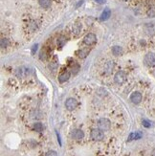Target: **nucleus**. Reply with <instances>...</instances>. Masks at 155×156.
Returning <instances> with one entry per match:
<instances>
[{
    "label": "nucleus",
    "instance_id": "nucleus-16",
    "mask_svg": "<svg viewBox=\"0 0 155 156\" xmlns=\"http://www.w3.org/2000/svg\"><path fill=\"white\" fill-rule=\"evenodd\" d=\"M142 137V134L140 132H135V133H131V134L129 135V138H128V141H131V140H136V139H140V138Z\"/></svg>",
    "mask_w": 155,
    "mask_h": 156
},
{
    "label": "nucleus",
    "instance_id": "nucleus-11",
    "mask_svg": "<svg viewBox=\"0 0 155 156\" xmlns=\"http://www.w3.org/2000/svg\"><path fill=\"white\" fill-rule=\"evenodd\" d=\"M88 55H89V49L84 48V49H81L78 51V56L79 58H85Z\"/></svg>",
    "mask_w": 155,
    "mask_h": 156
},
{
    "label": "nucleus",
    "instance_id": "nucleus-12",
    "mask_svg": "<svg viewBox=\"0 0 155 156\" xmlns=\"http://www.w3.org/2000/svg\"><path fill=\"white\" fill-rule=\"evenodd\" d=\"M111 16V12L108 10V9H106V10H104V11L103 12V13H102V16H101V20H107L109 17H110Z\"/></svg>",
    "mask_w": 155,
    "mask_h": 156
},
{
    "label": "nucleus",
    "instance_id": "nucleus-3",
    "mask_svg": "<svg viewBox=\"0 0 155 156\" xmlns=\"http://www.w3.org/2000/svg\"><path fill=\"white\" fill-rule=\"evenodd\" d=\"M97 42V37H96V34H93V33H89V34H87L83 38V43L85 45H93L95 43Z\"/></svg>",
    "mask_w": 155,
    "mask_h": 156
},
{
    "label": "nucleus",
    "instance_id": "nucleus-27",
    "mask_svg": "<svg viewBox=\"0 0 155 156\" xmlns=\"http://www.w3.org/2000/svg\"><path fill=\"white\" fill-rule=\"evenodd\" d=\"M151 155H152V156H155V148L152 150V153H151Z\"/></svg>",
    "mask_w": 155,
    "mask_h": 156
},
{
    "label": "nucleus",
    "instance_id": "nucleus-7",
    "mask_svg": "<svg viewBox=\"0 0 155 156\" xmlns=\"http://www.w3.org/2000/svg\"><path fill=\"white\" fill-rule=\"evenodd\" d=\"M142 99H143L142 94L140 92H138V91L133 92L131 94V96H130V100H131L132 103H135V104H139V103L142 102Z\"/></svg>",
    "mask_w": 155,
    "mask_h": 156
},
{
    "label": "nucleus",
    "instance_id": "nucleus-2",
    "mask_svg": "<svg viewBox=\"0 0 155 156\" xmlns=\"http://www.w3.org/2000/svg\"><path fill=\"white\" fill-rule=\"evenodd\" d=\"M104 137L103 131L100 128H94L91 131V138L95 141H102Z\"/></svg>",
    "mask_w": 155,
    "mask_h": 156
},
{
    "label": "nucleus",
    "instance_id": "nucleus-4",
    "mask_svg": "<svg viewBox=\"0 0 155 156\" xmlns=\"http://www.w3.org/2000/svg\"><path fill=\"white\" fill-rule=\"evenodd\" d=\"M126 73L124 71H119L116 73L115 77H114V82L117 83V84H123L124 82H126Z\"/></svg>",
    "mask_w": 155,
    "mask_h": 156
},
{
    "label": "nucleus",
    "instance_id": "nucleus-19",
    "mask_svg": "<svg viewBox=\"0 0 155 156\" xmlns=\"http://www.w3.org/2000/svg\"><path fill=\"white\" fill-rule=\"evenodd\" d=\"M8 45H9V40L7 39V38H2V39H1V48H2V49L6 48Z\"/></svg>",
    "mask_w": 155,
    "mask_h": 156
},
{
    "label": "nucleus",
    "instance_id": "nucleus-14",
    "mask_svg": "<svg viewBox=\"0 0 155 156\" xmlns=\"http://www.w3.org/2000/svg\"><path fill=\"white\" fill-rule=\"evenodd\" d=\"M38 3L39 5L41 6L42 8L44 9H48L51 6V0H38Z\"/></svg>",
    "mask_w": 155,
    "mask_h": 156
},
{
    "label": "nucleus",
    "instance_id": "nucleus-21",
    "mask_svg": "<svg viewBox=\"0 0 155 156\" xmlns=\"http://www.w3.org/2000/svg\"><path fill=\"white\" fill-rule=\"evenodd\" d=\"M29 27L31 28L32 31H34V30L37 29V23H36L34 21H31V23L29 24Z\"/></svg>",
    "mask_w": 155,
    "mask_h": 156
},
{
    "label": "nucleus",
    "instance_id": "nucleus-15",
    "mask_svg": "<svg viewBox=\"0 0 155 156\" xmlns=\"http://www.w3.org/2000/svg\"><path fill=\"white\" fill-rule=\"evenodd\" d=\"M81 31H82V25L79 23L75 24L73 26V34H75V36H78V34L81 33Z\"/></svg>",
    "mask_w": 155,
    "mask_h": 156
},
{
    "label": "nucleus",
    "instance_id": "nucleus-22",
    "mask_svg": "<svg viewBox=\"0 0 155 156\" xmlns=\"http://www.w3.org/2000/svg\"><path fill=\"white\" fill-rule=\"evenodd\" d=\"M79 66L78 65V64H76V66H72V73H73L74 75H76L77 73H78V71H79Z\"/></svg>",
    "mask_w": 155,
    "mask_h": 156
},
{
    "label": "nucleus",
    "instance_id": "nucleus-24",
    "mask_svg": "<svg viewBox=\"0 0 155 156\" xmlns=\"http://www.w3.org/2000/svg\"><path fill=\"white\" fill-rule=\"evenodd\" d=\"M143 125L145 127H150V124L147 122V120H144V121H143Z\"/></svg>",
    "mask_w": 155,
    "mask_h": 156
},
{
    "label": "nucleus",
    "instance_id": "nucleus-10",
    "mask_svg": "<svg viewBox=\"0 0 155 156\" xmlns=\"http://www.w3.org/2000/svg\"><path fill=\"white\" fill-rule=\"evenodd\" d=\"M69 79H70V73L67 71L62 72V73H61V75L58 76V82H61V83L66 82Z\"/></svg>",
    "mask_w": 155,
    "mask_h": 156
},
{
    "label": "nucleus",
    "instance_id": "nucleus-28",
    "mask_svg": "<svg viewBox=\"0 0 155 156\" xmlns=\"http://www.w3.org/2000/svg\"><path fill=\"white\" fill-rule=\"evenodd\" d=\"M124 1H127V0H124Z\"/></svg>",
    "mask_w": 155,
    "mask_h": 156
},
{
    "label": "nucleus",
    "instance_id": "nucleus-8",
    "mask_svg": "<svg viewBox=\"0 0 155 156\" xmlns=\"http://www.w3.org/2000/svg\"><path fill=\"white\" fill-rule=\"evenodd\" d=\"M71 136L73 139L75 140H82V138L84 137V132L82 129H74L71 132Z\"/></svg>",
    "mask_w": 155,
    "mask_h": 156
},
{
    "label": "nucleus",
    "instance_id": "nucleus-18",
    "mask_svg": "<svg viewBox=\"0 0 155 156\" xmlns=\"http://www.w3.org/2000/svg\"><path fill=\"white\" fill-rule=\"evenodd\" d=\"M34 128L37 132H41L42 130H43V125H42L41 123H36L34 124Z\"/></svg>",
    "mask_w": 155,
    "mask_h": 156
},
{
    "label": "nucleus",
    "instance_id": "nucleus-17",
    "mask_svg": "<svg viewBox=\"0 0 155 156\" xmlns=\"http://www.w3.org/2000/svg\"><path fill=\"white\" fill-rule=\"evenodd\" d=\"M65 43H66V38L63 36H61V37H58V46L59 48H61V47H63L64 45H65Z\"/></svg>",
    "mask_w": 155,
    "mask_h": 156
},
{
    "label": "nucleus",
    "instance_id": "nucleus-5",
    "mask_svg": "<svg viewBox=\"0 0 155 156\" xmlns=\"http://www.w3.org/2000/svg\"><path fill=\"white\" fill-rule=\"evenodd\" d=\"M77 106H78V102H77L74 98H69L66 100L65 107L67 108V110L72 111V110H74V109L76 108Z\"/></svg>",
    "mask_w": 155,
    "mask_h": 156
},
{
    "label": "nucleus",
    "instance_id": "nucleus-9",
    "mask_svg": "<svg viewBox=\"0 0 155 156\" xmlns=\"http://www.w3.org/2000/svg\"><path fill=\"white\" fill-rule=\"evenodd\" d=\"M113 68H114V63L112 61H107L106 63L104 64V66H103V71L106 75H110L113 71Z\"/></svg>",
    "mask_w": 155,
    "mask_h": 156
},
{
    "label": "nucleus",
    "instance_id": "nucleus-1",
    "mask_svg": "<svg viewBox=\"0 0 155 156\" xmlns=\"http://www.w3.org/2000/svg\"><path fill=\"white\" fill-rule=\"evenodd\" d=\"M98 127L100 129H102L103 131H107L110 129L111 127V122L106 118H101L98 121Z\"/></svg>",
    "mask_w": 155,
    "mask_h": 156
},
{
    "label": "nucleus",
    "instance_id": "nucleus-6",
    "mask_svg": "<svg viewBox=\"0 0 155 156\" xmlns=\"http://www.w3.org/2000/svg\"><path fill=\"white\" fill-rule=\"evenodd\" d=\"M145 63L147 66H153L155 64V54L147 53L145 57Z\"/></svg>",
    "mask_w": 155,
    "mask_h": 156
},
{
    "label": "nucleus",
    "instance_id": "nucleus-26",
    "mask_svg": "<svg viewBox=\"0 0 155 156\" xmlns=\"http://www.w3.org/2000/svg\"><path fill=\"white\" fill-rule=\"evenodd\" d=\"M97 3H99V4H103V3L105 2V0H95Z\"/></svg>",
    "mask_w": 155,
    "mask_h": 156
},
{
    "label": "nucleus",
    "instance_id": "nucleus-23",
    "mask_svg": "<svg viewBox=\"0 0 155 156\" xmlns=\"http://www.w3.org/2000/svg\"><path fill=\"white\" fill-rule=\"evenodd\" d=\"M46 156H58V155L55 150H49L46 153Z\"/></svg>",
    "mask_w": 155,
    "mask_h": 156
},
{
    "label": "nucleus",
    "instance_id": "nucleus-20",
    "mask_svg": "<svg viewBox=\"0 0 155 156\" xmlns=\"http://www.w3.org/2000/svg\"><path fill=\"white\" fill-rule=\"evenodd\" d=\"M147 16H149V17H154L155 16V9H149L148 11H147Z\"/></svg>",
    "mask_w": 155,
    "mask_h": 156
},
{
    "label": "nucleus",
    "instance_id": "nucleus-13",
    "mask_svg": "<svg viewBox=\"0 0 155 156\" xmlns=\"http://www.w3.org/2000/svg\"><path fill=\"white\" fill-rule=\"evenodd\" d=\"M123 53V49L120 46H113L112 47V54L114 56H120Z\"/></svg>",
    "mask_w": 155,
    "mask_h": 156
},
{
    "label": "nucleus",
    "instance_id": "nucleus-25",
    "mask_svg": "<svg viewBox=\"0 0 155 156\" xmlns=\"http://www.w3.org/2000/svg\"><path fill=\"white\" fill-rule=\"evenodd\" d=\"M42 58H43V59L46 58V53H45V51H42L41 54H40V58H41V59H42Z\"/></svg>",
    "mask_w": 155,
    "mask_h": 156
}]
</instances>
